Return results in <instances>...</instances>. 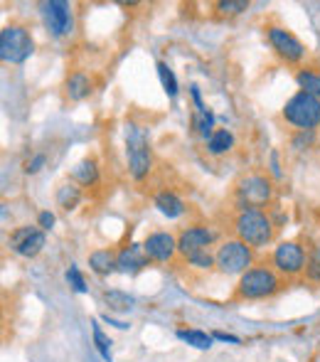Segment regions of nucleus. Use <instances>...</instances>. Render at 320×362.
<instances>
[{"instance_id": "obj_1", "label": "nucleus", "mask_w": 320, "mask_h": 362, "mask_svg": "<svg viewBox=\"0 0 320 362\" xmlns=\"http://www.w3.org/2000/svg\"><path fill=\"white\" fill-rule=\"evenodd\" d=\"M230 227L232 237L242 239L251 249L268 247L278 237V222L273 219L271 210H261V207H235Z\"/></svg>"}, {"instance_id": "obj_2", "label": "nucleus", "mask_w": 320, "mask_h": 362, "mask_svg": "<svg viewBox=\"0 0 320 362\" xmlns=\"http://www.w3.org/2000/svg\"><path fill=\"white\" fill-rule=\"evenodd\" d=\"M288 286V281L278 272H273L268 264H254L247 274H242L237 279L235 293L232 300L239 303V300H268L276 298L278 293H283Z\"/></svg>"}, {"instance_id": "obj_3", "label": "nucleus", "mask_w": 320, "mask_h": 362, "mask_svg": "<svg viewBox=\"0 0 320 362\" xmlns=\"http://www.w3.org/2000/svg\"><path fill=\"white\" fill-rule=\"evenodd\" d=\"M124 146L126 160H129V175L134 182H146L153 173V146H150V131L141 121L129 119L124 126Z\"/></svg>"}, {"instance_id": "obj_4", "label": "nucleus", "mask_w": 320, "mask_h": 362, "mask_svg": "<svg viewBox=\"0 0 320 362\" xmlns=\"http://www.w3.org/2000/svg\"><path fill=\"white\" fill-rule=\"evenodd\" d=\"M232 197L237 207H261L271 210L276 202V180L268 170H244L232 185Z\"/></svg>"}, {"instance_id": "obj_5", "label": "nucleus", "mask_w": 320, "mask_h": 362, "mask_svg": "<svg viewBox=\"0 0 320 362\" xmlns=\"http://www.w3.org/2000/svg\"><path fill=\"white\" fill-rule=\"evenodd\" d=\"M263 37H266L271 52L276 54V59L286 67H303L308 59V47L288 25H283L278 18H266L263 20Z\"/></svg>"}, {"instance_id": "obj_6", "label": "nucleus", "mask_w": 320, "mask_h": 362, "mask_svg": "<svg viewBox=\"0 0 320 362\" xmlns=\"http://www.w3.org/2000/svg\"><path fill=\"white\" fill-rule=\"evenodd\" d=\"M35 37L23 20H10L0 30V59L3 64H23L32 57Z\"/></svg>"}, {"instance_id": "obj_7", "label": "nucleus", "mask_w": 320, "mask_h": 362, "mask_svg": "<svg viewBox=\"0 0 320 362\" xmlns=\"http://www.w3.org/2000/svg\"><path fill=\"white\" fill-rule=\"evenodd\" d=\"M281 121L291 134L296 131H318L320 129V99L306 91H296L283 104Z\"/></svg>"}, {"instance_id": "obj_8", "label": "nucleus", "mask_w": 320, "mask_h": 362, "mask_svg": "<svg viewBox=\"0 0 320 362\" xmlns=\"http://www.w3.org/2000/svg\"><path fill=\"white\" fill-rule=\"evenodd\" d=\"M256 249L244 244L237 237H227L215 249V269L222 276H242L256 264Z\"/></svg>"}, {"instance_id": "obj_9", "label": "nucleus", "mask_w": 320, "mask_h": 362, "mask_svg": "<svg viewBox=\"0 0 320 362\" xmlns=\"http://www.w3.org/2000/svg\"><path fill=\"white\" fill-rule=\"evenodd\" d=\"M308 264V247L303 239H283L273 247L271 257H268V267L273 272L281 274L286 281H296L303 279Z\"/></svg>"}, {"instance_id": "obj_10", "label": "nucleus", "mask_w": 320, "mask_h": 362, "mask_svg": "<svg viewBox=\"0 0 320 362\" xmlns=\"http://www.w3.org/2000/svg\"><path fill=\"white\" fill-rule=\"evenodd\" d=\"M40 18L47 30L49 37L54 40H67L77 30V15H74V5L67 0H47L40 3Z\"/></svg>"}, {"instance_id": "obj_11", "label": "nucleus", "mask_w": 320, "mask_h": 362, "mask_svg": "<svg viewBox=\"0 0 320 362\" xmlns=\"http://www.w3.org/2000/svg\"><path fill=\"white\" fill-rule=\"evenodd\" d=\"M215 244H220V229L210 227V224L192 222L177 232V252H180L182 259H187L190 254L197 252H207Z\"/></svg>"}, {"instance_id": "obj_12", "label": "nucleus", "mask_w": 320, "mask_h": 362, "mask_svg": "<svg viewBox=\"0 0 320 362\" xmlns=\"http://www.w3.org/2000/svg\"><path fill=\"white\" fill-rule=\"evenodd\" d=\"M143 252L150 259V264H170L175 262L177 252V234L167 232V229H153V232L146 234Z\"/></svg>"}, {"instance_id": "obj_13", "label": "nucleus", "mask_w": 320, "mask_h": 362, "mask_svg": "<svg viewBox=\"0 0 320 362\" xmlns=\"http://www.w3.org/2000/svg\"><path fill=\"white\" fill-rule=\"evenodd\" d=\"M8 244H10V249H13V254H18V257L35 259L45 249V244H47V234H45L37 224H32V227L25 224V227H15L13 232H10Z\"/></svg>"}, {"instance_id": "obj_14", "label": "nucleus", "mask_w": 320, "mask_h": 362, "mask_svg": "<svg viewBox=\"0 0 320 362\" xmlns=\"http://www.w3.org/2000/svg\"><path fill=\"white\" fill-rule=\"evenodd\" d=\"M150 200H153L155 210H158L160 215H165L167 219H180L187 212V202L182 200L180 192L172 190V187H158V190H153Z\"/></svg>"}, {"instance_id": "obj_15", "label": "nucleus", "mask_w": 320, "mask_h": 362, "mask_svg": "<svg viewBox=\"0 0 320 362\" xmlns=\"http://www.w3.org/2000/svg\"><path fill=\"white\" fill-rule=\"evenodd\" d=\"M64 96H67L69 104H79V101H86L91 94H94V79H91L89 72L84 69H72L64 79Z\"/></svg>"}, {"instance_id": "obj_16", "label": "nucleus", "mask_w": 320, "mask_h": 362, "mask_svg": "<svg viewBox=\"0 0 320 362\" xmlns=\"http://www.w3.org/2000/svg\"><path fill=\"white\" fill-rule=\"evenodd\" d=\"M69 180L77 182V185H79L84 192L94 190V187L101 182V165H99V158H96V156L81 158L77 165L72 168V173H69Z\"/></svg>"}, {"instance_id": "obj_17", "label": "nucleus", "mask_w": 320, "mask_h": 362, "mask_svg": "<svg viewBox=\"0 0 320 362\" xmlns=\"http://www.w3.org/2000/svg\"><path fill=\"white\" fill-rule=\"evenodd\" d=\"M146 267H150V259L146 257L143 244L131 242L124 249H119V272L121 274H141Z\"/></svg>"}, {"instance_id": "obj_18", "label": "nucleus", "mask_w": 320, "mask_h": 362, "mask_svg": "<svg viewBox=\"0 0 320 362\" xmlns=\"http://www.w3.org/2000/svg\"><path fill=\"white\" fill-rule=\"evenodd\" d=\"M89 269L96 274V276H109V274L119 272V252L111 247H101L94 249L89 254Z\"/></svg>"}, {"instance_id": "obj_19", "label": "nucleus", "mask_w": 320, "mask_h": 362, "mask_svg": "<svg viewBox=\"0 0 320 362\" xmlns=\"http://www.w3.org/2000/svg\"><path fill=\"white\" fill-rule=\"evenodd\" d=\"M54 202H57V207L62 212H74L81 202H84V190H81L77 182H72L67 177V180L57 187V192H54Z\"/></svg>"}, {"instance_id": "obj_20", "label": "nucleus", "mask_w": 320, "mask_h": 362, "mask_svg": "<svg viewBox=\"0 0 320 362\" xmlns=\"http://www.w3.org/2000/svg\"><path fill=\"white\" fill-rule=\"evenodd\" d=\"M235 146H237V139L230 129H215V134L205 141V151H207V156H212V158L230 156V153L235 151Z\"/></svg>"}, {"instance_id": "obj_21", "label": "nucleus", "mask_w": 320, "mask_h": 362, "mask_svg": "<svg viewBox=\"0 0 320 362\" xmlns=\"http://www.w3.org/2000/svg\"><path fill=\"white\" fill-rule=\"evenodd\" d=\"M293 79L298 84V91H306L320 99V64H303L293 72Z\"/></svg>"}, {"instance_id": "obj_22", "label": "nucleus", "mask_w": 320, "mask_h": 362, "mask_svg": "<svg viewBox=\"0 0 320 362\" xmlns=\"http://www.w3.org/2000/svg\"><path fill=\"white\" fill-rule=\"evenodd\" d=\"M210 8H212V15H215V18L230 20V18H237V15L247 13L249 0H217V3H212Z\"/></svg>"}, {"instance_id": "obj_23", "label": "nucleus", "mask_w": 320, "mask_h": 362, "mask_svg": "<svg viewBox=\"0 0 320 362\" xmlns=\"http://www.w3.org/2000/svg\"><path fill=\"white\" fill-rule=\"evenodd\" d=\"M177 338L185 340L187 345H192V348H197V350H210L212 343H215V338H212L210 333L197 330V328H180L177 330Z\"/></svg>"}, {"instance_id": "obj_24", "label": "nucleus", "mask_w": 320, "mask_h": 362, "mask_svg": "<svg viewBox=\"0 0 320 362\" xmlns=\"http://www.w3.org/2000/svg\"><path fill=\"white\" fill-rule=\"evenodd\" d=\"M318 131H296V134H291V139H288V146H291V151L296 153H311L318 148Z\"/></svg>"}, {"instance_id": "obj_25", "label": "nucleus", "mask_w": 320, "mask_h": 362, "mask_svg": "<svg viewBox=\"0 0 320 362\" xmlns=\"http://www.w3.org/2000/svg\"><path fill=\"white\" fill-rule=\"evenodd\" d=\"M303 279L308 284H313V286H320V244H311L308 247V264Z\"/></svg>"}, {"instance_id": "obj_26", "label": "nucleus", "mask_w": 320, "mask_h": 362, "mask_svg": "<svg viewBox=\"0 0 320 362\" xmlns=\"http://www.w3.org/2000/svg\"><path fill=\"white\" fill-rule=\"evenodd\" d=\"M104 303L109 305V310H129L134 308V296H129L126 291H119V288H111V291H104Z\"/></svg>"}, {"instance_id": "obj_27", "label": "nucleus", "mask_w": 320, "mask_h": 362, "mask_svg": "<svg viewBox=\"0 0 320 362\" xmlns=\"http://www.w3.org/2000/svg\"><path fill=\"white\" fill-rule=\"evenodd\" d=\"M155 69H158L162 91H165V94L170 96V99H175L177 91H180V86H177V79H175V74H172V69L167 67V62H162V59H158V62H155Z\"/></svg>"}, {"instance_id": "obj_28", "label": "nucleus", "mask_w": 320, "mask_h": 362, "mask_svg": "<svg viewBox=\"0 0 320 362\" xmlns=\"http://www.w3.org/2000/svg\"><path fill=\"white\" fill-rule=\"evenodd\" d=\"M185 264L195 272H212L215 269V252L207 249V252H197V254H190L185 259Z\"/></svg>"}, {"instance_id": "obj_29", "label": "nucleus", "mask_w": 320, "mask_h": 362, "mask_svg": "<svg viewBox=\"0 0 320 362\" xmlns=\"http://www.w3.org/2000/svg\"><path fill=\"white\" fill-rule=\"evenodd\" d=\"M91 335H94V345H96V350H99V355L106 362H111V338H106L99 320H91Z\"/></svg>"}, {"instance_id": "obj_30", "label": "nucleus", "mask_w": 320, "mask_h": 362, "mask_svg": "<svg viewBox=\"0 0 320 362\" xmlns=\"http://www.w3.org/2000/svg\"><path fill=\"white\" fill-rule=\"evenodd\" d=\"M47 165V153L45 151H37V153H32L30 158H25V163H23V173L25 175H37L42 168Z\"/></svg>"}, {"instance_id": "obj_31", "label": "nucleus", "mask_w": 320, "mask_h": 362, "mask_svg": "<svg viewBox=\"0 0 320 362\" xmlns=\"http://www.w3.org/2000/svg\"><path fill=\"white\" fill-rule=\"evenodd\" d=\"M67 281L72 284V288L77 291V293H86V281H84V276L79 274V269H77V267H69Z\"/></svg>"}, {"instance_id": "obj_32", "label": "nucleus", "mask_w": 320, "mask_h": 362, "mask_svg": "<svg viewBox=\"0 0 320 362\" xmlns=\"http://www.w3.org/2000/svg\"><path fill=\"white\" fill-rule=\"evenodd\" d=\"M54 222H57V217H54L49 210L37 212V227L42 229V232H47V229H52V227H54Z\"/></svg>"}, {"instance_id": "obj_33", "label": "nucleus", "mask_w": 320, "mask_h": 362, "mask_svg": "<svg viewBox=\"0 0 320 362\" xmlns=\"http://www.w3.org/2000/svg\"><path fill=\"white\" fill-rule=\"evenodd\" d=\"M212 338H215V340H222V343H235V345H239V338H237V335L222 333V330H215V333H212Z\"/></svg>"}]
</instances>
